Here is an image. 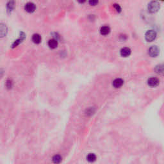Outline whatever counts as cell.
Masks as SVG:
<instances>
[{"mask_svg": "<svg viewBox=\"0 0 164 164\" xmlns=\"http://www.w3.org/2000/svg\"><path fill=\"white\" fill-rule=\"evenodd\" d=\"M87 160L89 162H94L96 160V155L93 153H90L87 155Z\"/></svg>", "mask_w": 164, "mask_h": 164, "instance_id": "cell-15", "label": "cell"}, {"mask_svg": "<svg viewBox=\"0 0 164 164\" xmlns=\"http://www.w3.org/2000/svg\"><path fill=\"white\" fill-rule=\"evenodd\" d=\"M4 73H5V71H4L3 69H0V80H1V79L2 78L3 76Z\"/></svg>", "mask_w": 164, "mask_h": 164, "instance_id": "cell-20", "label": "cell"}, {"mask_svg": "<svg viewBox=\"0 0 164 164\" xmlns=\"http://www.w3.org/2000/svg\"><path fill=\"white\" fill-rule=\"evenodd\" d=\"M160 4L159 3L156 1H151L148 5V11L151 14H154L157 12L160 9Z\"/></svg>", "mask_w": 164, "mask_h": 164, "instance_id": "cell-1", "label": "cell"}, {"mask_svg": "<svg viewBox=\"0 0 164 164\" xmlns=\"http://www.w3.org/2000/svg\"><path fill=\"white\" fill-rule=\"evenodd\" d=\"M160 53V49L156 46H153L148 50V54L151 57H156Z\"/></svg>", "mask_w": 164, "mask_h": 164, "instance_id": "cell-3", "label": "cell"}, {"mask_svg": "<svg viewBox=\"0 0 164 164\" xmlns=\"http://www.w3.org/2000/svg\"><path fill=\"white\" fill-rule=\"evenodd\" d=\"M5 86H6L7 89H11L13 87V81L10 79H8L5 83Z\"/></svg>", "mask_w": 164, "mask_h": 164, "instance_id": "cell-17", "label": "cell"}, {"mask_svg": "<svg viewBox=\"0 0 164 164\" xmlns=\"http://www.w3.org/2000/svg\"><path fill=\"white\" fill-rule=\"evenodd\" d=\"M15 8V1L14 0H10L7 4V9L8 12H11Z\"/></svg>", "mask_w": 164, "mask_h": 164, "instance_id": "cell-11", "label": "cell"}, {"mask_svg": "<svg viewBox=\"0 0 164 164\" xmlns=\"http://www.w3.org/2000/svg\"><path fill=\"white\" fill-rule=\"evenodd\" d=\"M35 8H36V7H35V4L31 2L27 3L25 6V10L28 13H33V12H35Z\"/></svg>", "mask_w": 164, "mask_h": 164, "instance_id": "cell-5", "label": "cell"}, {"mask_svg": "<svg viewBox=\"0 0 164 164\" xmlns=\"http://www.w3.org/2000/svg\"><path fill=\"white\" fill-rule=\"evenodd\" d=\"M160 83V81L158 78L155 77H152L149 78L148 80V85L150 86L151 87H155L158 86Z\"/></svg>", "mask_w": 164, "mask_h": 164, "instance_id": "cell-7", "label": "cell"}, {"mask_svg": "<svg viewBox=\"0 0 164 164\" xmlns=\"http://www.w3.org/2000/svg\"><path fill=\"white\" fill-rule=\"evenodd\" d=\"M131 49L128 48H122L121 50V51H120L121 56H122V57H128V56H129L131 55Z\"/></svg>", "mask_w": 164, "mask_h": 164, "instance_id": "cell-8", "label": "cell"}, {"mask_svg": "<svg viewBox=\"0 0 164 164\" xmlns=\"http://www.w3.org/2000/svg\"><path fill=\"white\" fill-rule=\"evenodd\" d=\"M110 28L109 26H102L100 29V33L103 35H107L110 33Z\"/></svg>", "mask_w": 164, "mask_h": 164, "instance_id": "cell-13", "label": "cell"}, {"mask_svg": "<svg viewBox=\"0 0 164 164\" xmlns=\"http://www.w3.org/2000/svg\"><path fill=\"white\" fill-rule=\"evenodd\" d=\"M32 40L33 41V43L36 44H39L41 42V40H42V37L38 33H35L32 35Z\"/></svg>", "mask_w": 164, "mask_h": 164, "instance_id": "cell-10", "label": "cell"}, {"mask_svg": "<svg viewBox=\"0 0 164 164\" xmlns=\"http://www.w3.org/2000/svg\"><path fill=\"white\" fill-rule=\"evenodd\" d=\"M52 160H53V162H54L55 163H59L62 162V158L61 157L60 155H56L53 156V158H52Z\"/></svg>", "mask_w": 164, "mask_h": 164, "instance_id": "cell-16", "label": "cell"}, {"mask_svg": "<svg viewBox=\"0 0 164 164\" xmlns=\"http://www.w3.org/2000/svg\"><path fill=\"white\" fill-rule=\"evenodd\" d=\"M162 1H163V0H162Z\"/></svg>", "mask_w": 164, "mask_h": 164, "instance_id": "cell-22", "label": "cell"}, {"mask_svg": "<svg viewBox=\"0 0 164 164\" xmlns=\"http://www.w3.org/2000/svg\"><path fill=\"white\" fill-rule=\"evenodd\" d=\"M124 84V81L121 78H117L115 80H114L113 81L112 85L115 88H120L122 86V85Z\"/></svg>", "mask_w": 164, "mask_h": 164, "instance_id": "cell-9", "label": "cell"}, {"mask_svg": "<svg viewBox=\"0 0 164 164\" xmlns=\"http://www.w3.org/2000/svg\"><path fill=\"white\" fill-rule=\"evenodd\" d=\"M114 8H115V9L116 10L117 12H121V8L119 5H117V4H115V5H114Z\"/></svg>", "mask_w": 164, "mask_h": 164, "instance_id": "cell-19", "label": "cell"}, {"mask_svg": "<svg viewBox=\"0 0 164 164\" xmlns=\"http://www.w3.org/2000/svg\"><path fill=\"white\" fill-rule=\"evenodd\" d=\"M89 2L90 5H91V6H96L98 3L99 0H89Z\"/></svg>", "mask_w": 164, "mask_h": 164, "instance_id": "cell-18", "label": "cell"}, {"mask_svg": "<svg viewBox=\"0 0 164 164\" xmlns=\"http://www.w3.org/2000/svg\"><path fill=\"white\" fill-rule=\"evenodd\" d=\"M8 28L6 25L3 23H0V38H3L7 35Z\"/></svg>", "mask_w": 164, "mask_h": 164, "instance_id": "cell-6", "label": "cell"}, {"mask_svg": "<svg viewBox=\"0 0 164 164\" xmlns=\"http://www.w3.org/2000/svg\"><path fill=\"white\" fill-rule=\"evenodd\" d=\"M156 37V33L155 31L149 30L145 33V39L148 42H153Z\"/></svg>", "mask_w": 164, "mask_h": 164, "instance_id": "cell-2", "label": "cell"}, {"mask_svg": "<svg viewBox=\"0 0 164 164\" xmlns=\"http://www.w3.org/2000/svg\"><path fill=\"white\" fill-rule=\"evenodd\" d=\"M25 38H26V35H25V33H24V32H21L20 37H19V39H17V40H15V41H14V43L12 44V48H14L17 47L18 45L20 44L21 42L25 40Z\"/></svg>", "mask_w": 164, "mask_h": 164, "instance_id": "cell-4", "label": "cell"}, {"mask_svg": "<svg viewBox=\"0 0 164 164\" xmlns=\"http://www.w3.org/2000/svg\"><path fill=\"white\" fill-rule=\"evenodd\" d=\"M58 40L55 39H50L48 41V46L51 48V49H55L57 48L58 46Z\"/></svg>", "mask_w": 164, "mask_h": 164, "instance_id": "cell-12", "label": "cell"}, {"mask_svg": "<svg viewBox=\"0 0 164 164\" xmlns=\"http://www.w3.org/2000/svg\"><path fill=\"white\" fill-rule=\"evenodd\" d=\"M155 71L158 73V74H163V66L162 64L158 65L155 67Z\"/></svg>", "mask_w": 164, "mask_h": 164, "instance_id": "cell-14", "label": "cell"}, {"mask_svg": "<svg viewBox=\"0 0 164 164\" xmlns=\"http://www.w3.org/2000/svg\"><path fill=\"white\" fill-rule=\"evenodd\" d=\"M80 3H85L86 1V0H77Z\"/></svg>", "mask_w": 164, "mask_h": 164, "instance_id": "cell-21", "label": "cell"}]
</instances>
